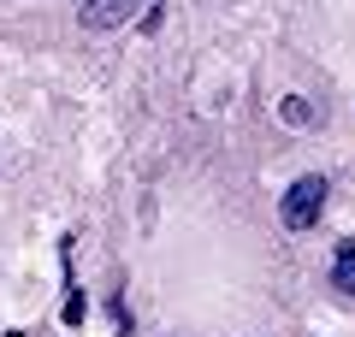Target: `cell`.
I'll return each instance as SVG.
<instances>
[{"label": "cell", "instance_id": "5b68a950", "mask_svg": "<svg viewBox=\"0 0 355 337\" xmlns=\"http://www.w3.org/2000/svg\"><path fill=\"white\" fill-rule=\"evenodd\" d=\"M83 313H89V302H83V290H65V325H83Z\"/></svg>", "mask_w": 355, "mask_h": 337}, {"label": "cell", "instance_id": "277c9868", "mask_svg": "<svg viewBox=\"0 0 355 337\" xmlns=\"http://www.w3.org/2000/svg\"><path fill=\"white\" fill-rule=\"evenodd\" d=\"M279 119H284V125H296V130H308V125H320V107H314V101H302V95H284L279 101Z\"/></svg>", "mask_w": 355, "mask_h": 337}, {"label": "cell", "instance_id": "3957f363", "mask_svg": "<svg viewBox=\"0 0 355 337\" xmlns=\"http://www.w3.org/2000/svg\"><path fill=\"white\" fill-rule=\"evenodd\" d=\"M331 290L355 302V237L338 243V261H331Z\"/></svg>", "mask_w": 355, "mask_h": 337}, {"label": "cell", "instance_id": "6da1fadb", "mask_svg": "<svg viewBox=\"0 0 355 337\" xmlns=\"http://www.w3.org/2000/svg\"><path fill=\"white\" fill-rule=\"evenodd\" d=\"M326 201H331V184L320 172H302L291 189H284V201H279V225L291 231V237H302V231H314V225L326 219Z\"/></svg>", "mask_w": 355, "mask_h": 337}, {"label": "cell", "instance_id": "7a4b0ae2", "mask_svg": "<svg viewBox=\"0 0 355 337\" xmlns=\"http://www.w3.org/2000/svg\"><path fill=\"white\" fill-rule=\"evenodd\" d=\"M142 0H83V12H77V24L89 30V36H107V30H119L130 12H137Z\"/></svg>", "mask_w": 355, "mask_h": 337}, {"label": "cell", "instance_id": "8992f818", "mask_svg": "<svg viewBox=\"0 0 355 337\" xmlns=\"http://www.w3.org/2000/svg\"><path fill=\"white\" fill-rule=\"evenodd\" d=\"M160 18H166V6H160V0H154V6H142V30H148V36L160 30Z\"/></svg>", "mask_w": 355, "mask_h": 337}]
</instances>
